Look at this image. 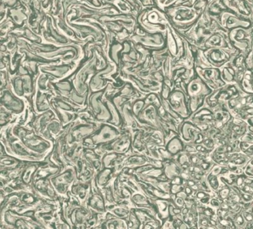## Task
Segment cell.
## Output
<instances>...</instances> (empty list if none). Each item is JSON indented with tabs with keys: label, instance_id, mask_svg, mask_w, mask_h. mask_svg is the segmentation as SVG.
<instances>
[{
	"label": "cell",
	"instance_id": "7",
	"mask_svg": "<svg viewBox=\"0 0 253 229\" xmlns=\"http://www.w3.org/2000/svg\"><path fill=\"white\" fill-rule=\"evenodd\" d=\"M247 168H246V175L249 177H252V163H251V160L249 161V164H247Z\"/></svg>",
	"mask_w": 253,
	"mask_h": 229
},
{
	"label": "cell",
	"instance_id": "5",
	"mask_svg": "<svg viewBox=\"0 0 253 229\" xmlns=\"http://www.w3.org/2000/svg\"><path fill=\"white\" fill-rule=\"evenodd\" d=\"M21 4L20 0H0V15H5L8 9Z\"/></svg>",
	"mask_w": 253,
	"mask_h": 229
},
{
	"label": "cell",
	"instance_id": "4",
	"mask_svg": "<svg viewBox=\"0 0 253 229\" xmlns=\"http://www.w3.org/2000/svg\"><path fill=\"white\" fill-rule=\"evenodd\" d=\"M183 143L179 139L176 138V137H175L171 141H169V144L167 145V151L172 154V156L177 154L178 152L183 151Z\"/></svg>",
	"mask_w": 253,
	"mask_h": 229
},
{
	"label": "cell",
	"instance_id": "1",
	"mask_svg": "<svg viewBox=\"0 0 253 229\" xmlns=\"http://www.w3.org/2000/svg\"><path fill=\"white\" fill-rule=\"evenodd\" d=\"M46 19V31L44 32V37L49 40V39H51L54 43H58V44L65 45L69 43L70 40L68 37L65 36L61 35L59 34L57 30L54 28L53 25V22H54L53 19V16H51L50 15H47L45 17Z\"/></svg>",
	"mask_w": 253,
	"mask_h": 229
},
{
	"label": "cell",
	"instance_id": "3",
	"mask_svg": "<svg viewBox=\"0 0 253 229\" xmlns=\"http://www.w3.org/2000/svg\"><path fill=\"white\" fill-rule=\"evenodd\" d=\"M22 31V37L27 39L31 43H42V38L34 34V31L28 27H22L20 28Z\"/></svg>",
	"mask_w": 253,
	"mask_h": 229
},
{
	"label": "cell",
	"instance_id": "6",
	"mask_svg": "<svg viewBox=\"0 0 253 229\" xmlns=\"http://www.w3.org/2000/svg\"><path fill=\"white\" fill-rule=\"evenodd\" d=\"M137 102L136 103L135 105H134V106H133V111H134V113H135V115H138L139 113H140V110H141V108H140V107L142 108L143 106V105H144V103L143 102V101H137Z\"/></svg>",
	"mask_w": 253,
	"mask_h": 229
},
{
	"label": "cell",
	"instance_id": "8",
	"mask_svg": "<svg viewBox=\"0 0 253 229\" xmlns=\"http://www.w3.org/2000/svg\"><path fill=\"white\" fill-rule=\"evenodd\" d=\"M175 204H176V206L179 208L183 207V206H184V203H184L183 199H182L181 197H177L176 200H175Z\"/></svg>",
	"mask_w": 253,
	"mask_h": 229
},
{
	"label": "cell",
	"instance_id": "2",
	"mask_svg": "<svg viewBox=\"0 0 253 229\" xmlns=\"http://www.w3.org/2000/svg\"><path fill=\"white\" fill-rule=\"evenodd\" d=\"M24 6L19 5L16 7L10 8L7 10L6 15L8 16L13 22L15 27H17V28H22L24 26L25 22L28 20V16L25 13V10H24Z\"/></svg>",
	"mask_w": 253,
	"mask_h": 229
},
{
	"label": "cell",
	"instance_id": "9",
	"mask_svg": "<svg viewBox=\"0 0 253 229\" xmlns=\"http://www.w3.org/2000/svg\"><path fill=\"white\" fill-rule=\"evenodd\" d=\"M22 1H29V0H22Z\"/></svg>",
	"mask_w": 253,
	"mask_h": 229
}]
</instances>
